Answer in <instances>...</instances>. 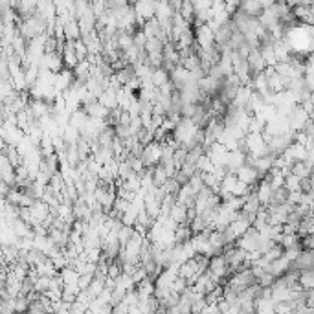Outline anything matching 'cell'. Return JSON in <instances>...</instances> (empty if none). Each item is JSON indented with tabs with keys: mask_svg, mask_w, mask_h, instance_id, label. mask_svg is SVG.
I'll return each mask as SVG.
<instances>
[{
	"mask_svg": "<svg viewBox=\"0 0 314 314\" xmlns=\"http://www.w3.org/2000/svg\"><path fill=\"white\" fill-rule=\"evenodd\" d=\"M169 180V174L168 171H166V168L164 166H156L154 168V174H153V184L154 188H164V184Z\"/></svg>",
	"mask_w": 314,
	"mask_h": 314,
	"instance_id": "9",
	"label": "cell"
},
{
	"mask_svg": "<svg viewBox=\"0 0 314 314\" xmlns=\"http://www.w3.org/2000/svg\"><path fill=\"white\" fill-rule=\"evenodd\" d=\"M311 233H314V217H307V219H303L300 223V228H298V237L303 239L307 237V235H311Z\"/></svg>",
	"mask_w": 314,
	"mask_h": 314,
	"instance_id": "10",
	"label": "cell"
},
{
	"mask_svg": "<svg viewBox=\"0 0 314 314\" xmlns=\"http://www.w3.org/2000/svg\"><path fill=\"white\" fill-rule=\"evenodd\" d=\"M180 15L184 21L189 22V24L193 26V22H195V7H193V2H184L180 9Z\"/></svg>",
	"mask_w": 314,
	"mask_h": 314,
	"instance_id": "12",
	"label": "cell"
},
{
	"mask_svg": "<svg viewBox=\"0 0 314 314\" xmlns=\"http://www.w3.org/2000/svg\"><path fill=\"white\" fill-rule=\"evenodd\" d=\"M256 195H257V199L261 200V204H263V206H268V204H270V200H272V195H274L272 186H270V184H268L266 180H261L257 184Z\"/></svg>",
	"mask_w": 314,
	"mask_h": 314,
	"instance_id": "4",
	"label": "cell"
},
{
	"mask_svg": "<svg viewBox=\"0 0 314 314\" xmlns=\"http://www.w3.org/2000/svg\"><path fill=\"white\" fill-rule=\"evenodd\" d=\"M169 217H171V219H173V221L178 224V226H182V224H188V208H186L184 204L178 202L173 209H171Z\"/></svg>",
	"mask_w": 314,
	"mask_h": 314,
	"instance_id": "5",
	"label": "cell"
},
{
	"mask_svg": "<svg viewBox=\"0 0 314 314\" xmlns=\"http://www.w3.org/2000/svg\"><path fill=\"white\" fill-rule=\"evenodd\" d=\"M79 278H81V274L77 272V270H74V268H64V270H61V279H63L64 285H77L79 283Z\"/></svg>",
	"mask_w": 314,
	"mask_h": 314,
	"instance_id": "11",
	"label": "cell"
},
{
	"mask_svg": "<svg viewBox=\"0 0 314 314\" xmlns=\"http://www.w3.org/2000/svg\"><path fill=\"white\" fill-rule=\"evenodd\" d=\"M235 314H241V313H235Z\"/></svg>",
	"mask_w": 314,
	"mask_h": 314,
	"instance_id": "27",
	"label": "cell"
},
{
	"mask_svg": "<svg viewBox=\"0 0 314 314\" xmlns=\"http://www.w3.org/2000/svg\"><path fill=\"white\" fill-rule=\"evenodd\" d=\"M96 298H99L101 294H103V290H105V281H99V279H96L94 278V281H92V285H90V288H88Z\"/></svg>",
	"mask_w": 314,
	"mask_h": 314,
	"instance_id": "18",
	"label": "cell"
},
{
	"mask_svg": "<svg viewBox=\"0 0 314 314\" xmlns=\"http://www.w3.org/2000/svg\"><path fill=\"white\" fill-rule=\"evenodd\" d=\"M131 204H133V202H129V200H125V199H118V200H116V204H114V209H116V211H119L121 215H125L127 211L131 209Z\"/></svg>",
	"mask_w": 314,
	"mask_h": 314,
	"instance_id": "19",
	"label": "cell"
},
{
	"mask_svg": "<svg viewBox=\"0 0 314 314\" xmlns=\"http://www.w3.org/2000/svg\"><path fill=\"white\" fill-rule=\"evenodd\" d=\"M300 285L303 290H314V270H307V272H301L300 276Z\"/></svg>",
	"mask_w": 314,
	"mask_h": 314,
	"instance_id": "13",
	"label": "cell"
},
{
	"mask_svg": "<svg viewBox=\"0 0 314 314\" xmlns=\"http://www.w3.org/2000/svg\"><path fill=\"white\" fill-rule=\"evenodd\" d=\"M136 17L143 19V21H151L156 17V2H149V0H142V2H134L133 4Z\"/></svg>",
	"mask_w": 314,
	"mask_h": 314,
	"instance_id": "2",
	"label": "cell"
},
{
	"mask_svg": "<svg viewBox=\"0 0 314 314\" xmlns=\"http://www.w3.org/2000/svg\"><path fill=\"white\" fill-rule=\"evenodd\" d=\"M29 313V300L24 296L15 298V314H28Z\"/></svg>",
	"mask_w": 314,
	"mask_h": 314,
	"instance_id": "16",
	"label": "cell"
},
{
	"mask_svg": "<svg viewBox=\"0 0 314 314\" xmlns=\"http://www.w3.org/2000/svg\"><path fill=\"white\" fill-rule=\"evenodd\" d=\"M74 46H76V54H77L79 63H81V61H86V59H88V48H86V44H85V42L79 39V41H76V44H74Z\"/></svg>",
	"mask_w": 314,
	"mask_h": 314,
	"instance_id": "17",
	"label": "cell"
},
{
	"mask_svg": "<svg viewBox=\"0 0 314 314\" xmlns=\"http://www.w3.org/2000/svg\"><path fill=\"white\" fill-rule=\"evenodd\" d=\"M52 279H54V278L41 276V278L37 279V283H35V292H37V294H46V292H48L50 286H52Z\"/></svg>",
	"mask_w": 314,
	"mask_h": 314,
	"instance_id": "15",
	"label": "cell"
},
{
	"mask_svg": "<svg viewBox=\"0 0 314 314\" xmlns=\"http://www.w3.org/2000/svg\"><path fill=\"white\" fill-rule=\"evenodd\" d=\"M301 248L303 250H314V233L301 239Z\"/></svg>",
	"mask_w": 314,
	"mask_h": 314,
	"instance_id": "22",
	"label": "cell"
},
{
	"mask_svg": "<svg viewBox=\"0 0 314 314\" xmlns=\"http://www.w3.org/2000/svg\"><path fill=\"white\" fill-rule=\"evenodd\" d=\"M193 239V231L189 224H182L178 226V230L174 231V243L176 244H188Z\"/></svg>",
	"mask_w": 314,
	"mask_h": 314,
	"instance_id": "6",
	"label": "cell"
},
{
	"mask_svg": "<svg viewBox=\"0 0 314 314\" xmlns=\"http://www.w3.org/2000/svg\"><path fill=\"white\" fill-rule=\"evenodd\" d=\"M70 314H88V307L83 305V303H79V301H76V303H72Z\"/></svg>",
	"mask_w": 314,
	"mask_h": 314,
	"instance_id": "21",
	"label": "cell"
},
{
	"mask_svg": "<svg viewBox=\"0 0 314 314\" xmlns=\"http://www.w3.org/2000/svg\"><path fill=\"white\" fill-rule=\"evenodd\" d=\"M311 11H313V15H314V2H313V6H311Z\"/></svg>",
	"mask_w": 314,
	"mask_h": 314,
	"instance_id": "26",
	"label": "cell"
},
{
	"mask_svg": "<svg viewBox=\"0 0 314 314\" xmlns=\"http://www.w3.org/2000/svg\"><path fill=\"white\" fill-rule=\"evenodd\" d=\"M239 11L244 15H248V17H254V19H259L263 11H265V6H263V2H256V0H248V2H243L241 7H239Z\"/></svg>",
	"mask_w": 314,
	"mask_h": 314,
	"instance_id": "3",
	"label": "cell"
},
{
	"mask_svg": "<svg viewBox=\"0 0 314 314\" xmlns=\"http://www.w3.org/2000/svg\"><path fill=\"white\" fill-rule=\"evenodd\" d=\"M64 35H66V41H79L81 39V28H79V22L70 21L64 26Z\"/></svg>",
	"mask_w": 314,
	"mask_h": 314,
	"instance_id": "8",
	"label": "cell"
},
{
	"mask_svg": "<svg viewBox=\"0 0 314 314\" xmlns=\"http://www.w3.org/2000/svg\"><path fill=\"white\" fill-rule=\"evenodd\" d=\"M169 81H171V74L166 72L164 68L154 70L153 77H151V83L154 85V88H162V86H164V85H168Z\"/></svg>",
	"mask_w": 314,
	"mask_h": 314,
	"instance_id": "7",
	"label": "cell"
},
{
	"mask_svg": "<svg viewBox=\"0 0 314 314\" xmlns=\"http://www.w3.org/2000/svg\"><path fill=\"white\" fill-rule=\"evenodd\" d=\"M311 182H313V189H311V193H314V173L311 174Z\"/></svg>",
	"mask_w": 314,
	"mask_h": 314,
	"instance_id": "25",
	"label": "cell"
},
{
	"mask_svg": "<svg viewBox=\"0 0 314 314\" xmlns=\"http://www.w3.org/2000/svg\"><path fill=\"white\" fill-rule=\"evenodd\" d=\"M307 307L314 309V290H309L307 292V303H305Z\"/></svg>",
	"mask_w": 314,
	"mask_h": 314,
	"instance_id": "24",
	"label": "cell"
},
{
	"mask_svg": "<svg viewBox=\"0 0 314 314\" xmlns=\"http://www.w3.org/2000/svg\"><path fill=\"white\" fill-rule=\"evenodd\" d=\"M92 281H94V276H81L79 278V283H77V286H79V290H88L92 285Z\"/></svg>",
	"mask_w": 314,
	"mask_h": 314,
	"instance_id": "20",
	"label": "cell"
},
{
	"mask_svg": "<svg viewBox=\"0 0 314 314\" xmlns=\"http://www.w3.org/2000/svg\"><path fill=\"white\" fill-rule=\"evenodd\" d=\"M133 235H134V228H133V226H123V228L119 230L118 241H119V244H121V248H125L127 244H129V241L133 239Z\"/></svg>",
	"mask_w": 314,
	"mask_h": 314,
	"instance_id": "14",
	"label": "cell"
},
{
	"mask_svg": "<svg viewBox=\"0 0 314 314\" xmlns=\"http://www.w3.org/2000/svg\"><path fill=\"white\" fill-rule=\"evenodd\" d=\"M237 178L239 182L246 184L248 188H254V186H257L259 182H261V174H259V171L254 168V166L246 164V166H243V168L237 171Z\"/></svg>",
	"mask_w": 314,
	"mask_h": 314,
	"instance_id": "1",
	"label": "cell"
},
{
	"mask_svg": "<svg viewBox=\"0 0 314 314\" xmlns=\"http://www.w3.org/2000/svg\"><path fill=\"white\" fill-rule=\"evenodd\" d=\"M294 314H314V309L307 307V305H301V307H298L294 311Z\"/></svg>",
	"mask_w": 314,
	"mask_h": 314,
	"instance_id": "23",
	"label": "cell"
}]
</instances>
